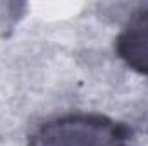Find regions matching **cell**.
<instances>
[{
	"label": "cell",
	"instance_id": "6da1fadb",
	"mask_svg": "<svg viewBox=\"0 0 148 146\" xmlns=\"http://www.w3.org/2000/svg\"><path fill=\"white\" fill-rule=\"evenodd\" d=\"M129 129L102 113H67L43 122L28 146H129Z\"/></svg>",
	"mask_w": 148,
	"mask_h": 146
},
{
	"label": "cell",
	"instance_id": "7a4b0ae2",
	"mask_svg": "<svg viewBox=\"0 0 148 146\" xmlns=\"http://www.w3.org/2000/svg\"><path fill=\"white\" fill-rule=\"evenodd\" d=\"M119 59L134 72L148 76V9L136 12L115 38Z\"/></svg>",
	"mask_w": 148,
	"mask_h": 146
}]
</instances>
